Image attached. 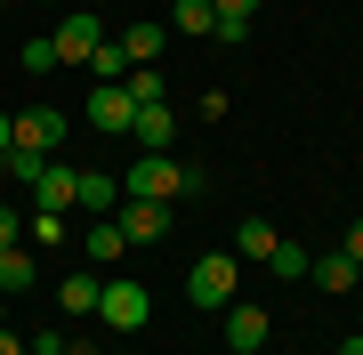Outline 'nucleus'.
I'll list each match as a JSON object with an SVG mask.
<instances>
[{"instance_id": "17", "label": "nucleus", "mask_w": 363, "mask_h": 355, "mask_svg": "<svg viewBox=\"0 0 363 355\" xmlns=\"http://www.w3.org/2000/svg\"><path fill=\"white\" fill-rule=\"evenodd\" d=\"M218 9V40L234 49V40H250V16H259V0H210Z\"/></svg>"}, {"instance_id": "6", "label": "nucleus", "mask_w": 363, "mask_h": 355, "mask_svg": "<svg viewBox=\"0 0 363 355\" xmlns=\"http://www.w3.org/2000/svg\"><path fill=\"white\" fill-rule=\"evenodd\" d=\"M16 145H33V154H65V113H57V106H25V113H16Z\"/></svg>"}, {"instance_id": "28", "label": "nucleus", "mask_w": 363, "mask_h": 355, "mask_svg": "<svg viewBox=\"0 0 363 355\" xmlns=\"http://www.w3.org/2000/svg\"><path fill=\"white\" fill-rule=\"evenodd\" d=\"M9 145H16V113H0V154H9Z\"/></svg>"}, {"instance_id": "4", "label": "nucleus", "mask_w": 363, "mask_h": 355, "mask_svg": "<svg viewBox=\"0 0 363 355\" xmlns=\"http://www.w3.org/2000/svg\"><path fill=\"white\" fill-rule=\"evenodd\" d=\"M186 299L194 307H234V259L226 250H210V259L186 266Z\"/></svg>"}, {"instance_id": "7", "label": "nucleus", "mask_w": 363, "mask_h": 355, "mask_svg": "<svg viewBox=\"0 0 363 355\" xmlns=\"http://www.w3.org/2000/svg\"><path fill=\"white\" fill-rule=\"evenodd\" d=\"M274 339V315H267V307H226V347L234 355H259Z\"/></svg>"}, {"instance_id": "11", "label": "nucleus", "mask_w": 363, "mask_h": 355, "mask_svg": "<svg viewBox=\"0 0 363 355\" xmlns=\"http://www.w3.org/2000/svg\"><path fill=\"white\" fill-rule=\"evenodd\" d=\"M73 186H81V170H65V154H57L49 170L33 178V210H73Z\"/></svg>"}, {"instance_id": "2", "label": "nucleus", "mask_w": 363, "mask_h": 355, "mask_svg": "<svg viewBox=\"0 0 363 355\" xmlns=\"http://www.w3.org/2000/svg\"><path fill=\"white\" fill-rule=\"evenodd\" d=\"M97 315L113 331H145V323H154V291H145V283H105L97 291Z\"/></svg>"}, {"instance_id": "9", "label": "nucleus", "mask_w": 363, "mask_h": 355, "mask_svg": "<svg viewBox=\"0 0 363 355\" xmlns=\"http://www.w3.org/2000/svg\"><path fill=\"white\" fill-rule=\"evenodd\" d=\"M73 210L113 218V210H121V178H113V170H81V186H73Z\"/></svg>"}, {"instance_id": "19", "label": "nucleus", "mask_w": 363, "mask_h": 355, "mask_svg": "<svg viewBox=\"0 0 363 355\" xmlns=\"http://www.w3.org/2000/svg\"><path fill=\"white\" fill-rule=\"evenodd\" d=\"M130 106H169V81H162V65H130Z\"/></svg>"}, {"instance_id": "10", "label": "nucleus", "mask_w": 363, "mask_h": 355, "mask_svg": "<svg viewBox=\"0 0 363 355\" xmlns=\"http://www.w3.org/2000/svg\"><path fill=\"white\" fill-rule=\"evenodd\" d=\"M130 137H138V154H169V145H178V113L169 106H138Z\"/></svg>"}, {"instance_id": "21", "label": "nucleus", "mask_w": 363, "mask_h": 355, "mask_svg": "<svg viewBox=\"0 0 363 355\" xmlns=\"http://www.w3.org/2000/svg\"><path fill=\"white\" fill-rule=\"evenodd\" d=\"M121 49H130V65H162V25H130Z\"/></svg>"}, {"instance_id": "1", "label": "nucleus", "mask_w": 363, "mask_h": 355, "mask_svg": "<svg viewBox=\"0 0 363 355\" xmlns=\"http://www.w3.org/2000/svg\"><path fill=\"white\" fill-rule=\"evenodd\" d=\"M121 194H138V202H186V194H202V170H186L178 154H138L130 178H121Z\"/></svg>"}, {"instance_id": "16", "label": "nucleus", "mask_w": 363, "mask_h": 355, "mask_svg": "<svg viewBox=\"0 0 363 355\" xmlns=\"http://www.w3.org/2000/svg\"><path fill=\"white\" fill-rule=\"evenodd\" d=\"M274 242H283V235H274L267 218H242V226H234V259H259V266H267V250H274Z\"/></svg>"}, {"instance_id": "5", "label": "nucleus", "mask_w": 363, "mask_h": 355, "mask_svg": "<svg viewBox=\"0 0 363 355\" xmlns=\"http://www.w3.org/2000/svg\"><path fill=\"white\" fill-rule=\"evenodd\" d=\"M81 113H89V130H105V137H130V121H138V106H130V89H121V81H97Z\"/></svg>"}, {"instance_id": "14", "label": "nucleus", "mask_w": 363, "mask_h": 355, "mask_svg": "<svg viewBox=\"0 0 363 355\" xmlns=\"http://www.w3.org/2000/svg\"><path fill=\"white\" fill-rule=\"evenodd\" d=\"M169 25H178L186 40H218V9H210V0H178V9H169Z\"/></svg>"}, {"instance_id": "26", "label": "nucleus", "mask_w": 363, "mask_h": 355, "mask_svg": "<svg viewBox=\"0 0 363 355\" xmlns=\"http://www.w3.org/2000/svg\"><path fill=\"white\" fill-rule=\"evenodd\" d=\"M339 250H347V259H355V266H363V218H355V226H347V235H339Z\"/></svg>"}, {"instance_id": "15", "label": "nucleus", "mask_w": 363, "mask_h": 355, "mask_svg": "<svg viewBox=\"0 0 363 355\" xmlns=\"http://www.w3.org/2000/svg\"><path fill=\"white\" fill-rule=\"evenodd\" d=\"M33 283H40L33 250H25V242H9V250H0V291H9V299H16V291H33Z\"/></svg>"}, {"instance_id": "29", "label": "nucleus", "mask_w": 363, "mask_h": 355, "mask_svg": "<svg viewBox=\"0 0 363 355\" xmlns=\"http://www.w3.org/2000/svg\"><path fill=\"white\" fill-rule=\"evenodd\" d=\"M339 355H363V331H355V339H339Z\"/></svg>"}, {"instance_id": "27", "label": "nucleus", "mask_w": 363, "mask_h": 355, "mask_svg": "<svg viewBox=\"0 0 363 355\" xmlns=\"http://www.w3.org/2000/svg\"><path fill=\"white\" fill-rule=\"evenodd\" d=\"M0 355H33V347H25V339H16V331H9V323H0Z\"/></svg>"}, {"instance_id": "3", "label": "nucleus", "mask_w": 363, "mask_h": 355, "mask_svg": "<svg viewBox=\"0 0 363 355\" xmlns=\"http://www.w3.org/2000/svg\"><path fill=\"white\" fill-rule=\"evenodd\" d=\"M57 65H89V57L105 49V25H97V16L89 9H65V16H57Z\"/></svg>"}, {"instance_id": "18", "label": "nucleus", "mask_w": 363, "mask_h": 355, "mask_svg": "<svg viewBox=\"0 0 363 355\" xmlns=\"http://www.w3.org/2000/svg\"><path fill=\"white\" fill-rule=\"evenodd\" d=\"M97 275H89V266H81V275H65V291H57V307H65V315H97Z\"/></svg>"}, {"instance_id": "22", "label": "nucleus", "mask_w": 363, "mask_h": 355, "mask_svg": "<svg viewBox=\"0 0 363 355\" xmlns=\"http://www.w3.org/2000/svg\"><path fill=\"white\" fill-rule=\"evenodd\" d=\"M89 81H130V49H121V40H105V49L89 57Z\"/></svg>"}, {"instance_id": "31", "label": "nucleus", "mask_w": 363, "mask_h": 355, "mask_svg": "<svg viewBox=\"0 0 363 355\" xmlns=\"http://www.w3.org/2000/svg\"><path fill=\"white\" fill-rule=\"evenodd\" d=\"M49 9H57V0H49Z\"/></svg>"}, {"instance_id": "20", "label": "nucleus", "mask_w": 363, "mask_h": 355, "mask_svg": "<svg viewBox=\"0 0 363 355\" xmlns=\"http://www.w3.org/2000/svg\"><path fill=\"white\" fill-rule=\"evenodd\" d=\"M307 266H315V259H307L298 242H274V250H267V275H283V283H307Z\"/></svg>"}, {"instance_id": "13", "label": "nucleus", "mask_w": 363, "mask_h": 355, "mask_svg": "<svg viewBox=\"0 0 363 355\" xmlns=\"http://www.w3.org/2000/svg\"><path fill=\"white\" fill-rule=\"evenodd\" d=\"M81 250H89V266H113L121 250H130V235H121V218H89V235H81Z\"/></svg>"}, {"instance_id": "12", "label": "nucleus", "mask_w": 363, "mask_h": 355, "mask_svg": "<svg viewBox=\"0 0 363 355\" xmlns=\"http://www.w3.org/2000/svg\"><path fill=\"white\" fill-rule=\"evenodd\" d=\"M307 283H323V291H331V299H339V291H355V283H363V266L347 259V250H323V259H315V266H307Z\"/></svg>"}, {"instance_id": "30", "label": "nucleus", "mask_w": 363, "mask_h": 355, "mask_svg": "<svg viewBox=\"0 0 363 355\" xmlns=\"http://www.w3.org/2000/svg\"><path fill=\"white\" fill-rule=\"evenodd\" d=\"M0 299H9V291H0ZM0 315H9V307H0Z\"/></svg>"}, {"instance_id": "23", "label": "nucleus", "mask_w": 363, "mask_h": 355, "mask_svg": "<svg viewBox=\"0 0 363 355\" xmlns=\"http://www.w3.org/2000/svg\"><path fill=\"white\" fill-rule=\"evenodd\" d=\"M25 235H33V242H65V210H33Z\"/></svg>"}, {"instance_id": "25", "label": "nucleus", "mask_w": 363, "mask_h": 355, "mask_svg": "<svg viewBox=\"0 0 363 355\" xmlns=\"http://www.w3.org/2000/svg\"><path fill=\"white\" fill-rule=\"evenodd\" d=\"M9 242H25V218H16L9 202H0V250H9Z\"/></svg>"}, {"instance_id": "24", "label": "nucleus", "mask_w": 363, "mask_h": 355, "mask_svg": "<svg viewBox=\"0 0 363 355\" xmlns=\"http://www.w3.org/2000/svg\"><path fill=\"white\" fill-rule=\"evenodd\" d=\"M25 73H57V40H49V33L25 40Z\"/></svg>"}, {"instance_id": "8", "label": "nucleus", "mask_w": 363, "mask_h": 355, "mask_svg": "<svg viewBox=\"0 0 363 355\" xmlns=\"http://www.w3.org/2000/svg\"><path fill=\"white\" fill-rule=\"evenodd\" d=\"M121 235H130V242H162L169 235V202H138V194H121Z\"/></svg>"}]
</instances>
